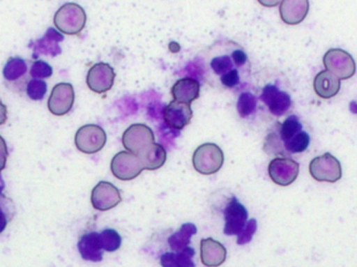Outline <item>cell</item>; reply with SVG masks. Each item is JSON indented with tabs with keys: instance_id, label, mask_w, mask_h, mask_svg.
Segmentation results:
<instances>
[{
	"instance_id": "1",
	"label": "cell",
	"mask_w": 357,
	"mask_h": 267,
	"mask_svg": "<svg viewBox=\"0 0 357 267\" xmlns=\"http://www.w3.org/2000/svg\"><path fill=\"white\" fill-rule=\"evenodd\" d=\"M251 67L245 48L234 41H216L202 54V77L218 91L243 92L250 84Z\"/></svg>"
},
{
	"instance_id": "2",
	"label": "cell",
	"mask_w": 357,
	"mask_h": 267,
	"mask_svg": "<svg viewBox=\"0 0 357 267\" xmlns=\"http://www.w3.org/2000/svg\"><path fill=\"white\" fill-rule=\"evenodd\" d=\"M310 144V134L303 131L299 117L291 115L266 136L264 148L268 155H287L303 153Z\"/></svg>"
},
{
	"instance_id": "3",
	"label": "cell",
	"mask_w": 357,
	"mask_h": 267,
	"mask_svg": "<svg viewBox=\"0 0 357 267\" xmlns=\"http://www.w3.org/2000/svg\"><path fill=\"white\" fill-rule=\"evenodd\" d=\"M86 22L85 10L73 2L61 6L54 18V26L65 35H79L85 29Z\"/></svg>"
},
{
	"instance_id": "4",
	"label": "cell",
	"mask_w": 357,
	"mask_h": 267,
	"mask_svg": "<svg viewBox=\"0 0 357 267\" xmlns=\"http://www.w3.org/2000/svg\"><path fill=\"white\" fill-rule=\"evenodd\" d=\"M195 169L204 176H212L220 171L224 164V153L218 145L205 143L199 145L193 153Z\"/></svg>"
},
{
	"instance_id": "5",
	"label": "cell",
	"mask_w": 357,
	"mask_h": 267,
	"mask_svg": "<svg viewBox=\"0 0 357 267\" xmlns=\"http://www.w3.org/2000/svg\"><path fill=\"white\" fill-rule=\"evenodd\" d=\"M323 64L326 70L337 75L341 81L351 79L356 73V63L354 56L341 48H331L323 56Z\"/></svg>"
},
{
	"instance_id": "6",
	"label": "cell",
	"mask_w": 357,
	"mask_h": 267,
	"mask_svg": "<svg viewBox=\"0 0 357 267\" xmlns=\"http://www.w3.org/2000/svg\"><path fill=\"white\" fill-rule=\"evenodd\" d=\"M310 174L318 182L335 183L341 180L343 170L339 160L326 153L312 160Z\"/></svg>"
},
{
	"instance_id": "7",
	"label": "cell",
	"mask_w": 357,
	"mask_h": 267,
	"mask_svg": "<svg viewBox=\"0 0 357 267\" xmlns=\"http://www.w3.org/2000/svg\"><path fill=\"white\" fill-rule=\"evenodd\" d=\"M75 142L79 151L92 155L104 148L107 142V134L100 125H83L75 134Z\"/></svg>"
},
{
	"instance_id": "8",
	"label": "cell",
	"mask_w": 357,
	"mask_h": 267,
	"mask_svg": "<svg viewBox=\"0 0 357 267\" xmlns=\"http://www.w3.org/2000/svg\"><path fill=\"white\" fill-rule=\"evenodd\" d=\"M144 170L140 158L130 151L116 153L111 162V171L121 181H132L137 178Z\"/></svg>"
},
{
	"instance_id": "9",
	"label": "cell",
	"mask_w": 357,
	"mask_h": 267,
	"mask_svg": "<svg viewBox=\"0 0 357 267\" xmlns=\"http://www.w3.org/2000/svg\"><path fill=\"white\" fill-rule=\"evenodd\" d=\"M268 176L279 186H289L297 180L300 166L298 162L289 157H277L268 164Z\"/></svg>"
},
{
	"instance_id": "10",
	"label": "cell",
	"mask_w": 357,
	"mask_h": 267,
	"mask_svg": "<svg viewBox=\"0 0 357 267\" xmlns=\"http://www.w3.org/2000/svg\"><path fill=\"white\" fill-rule=\"evenodd\" d=\"M154 142V132L144 123L130 125L123 135V147L135 155H139L149 145Z\"/></svg>"
},
{
	"instance_id": "11",
	"label": "cell",
	"mask_w": 357,
	"mask_h": 267,
	"mask_svg": "<svg viewBox=\"0 0 357 267\" xmlns=\"http://www.w3.org/2000/svg\"><path fill=\"white\" fill-rule=\"evenodd\" d=\"M259 100L268 107L274 116L281 117L291 108V98L287 92L279 89L275 84H266L261 90Z\"/></svg>"
},
{
	"instance_id": "12",
	"label": "cell",
	"mask_w": 357,
	"mask_h": 267,
	"mask_svg": "<svg viewBox=\"0 0 357 267\" xmlns=\"http://www.w3.org/2000/svg\"><path fill=\"white\" fill-rule=\"evenodd\" d=\"M75 98V89L71 84H58L54 86L48 98V110L54 116H64L73 109Z\"/></svg>"
},
{
	"instance_id": "13",
	"label": "cell",
	"mask_w": 357,
	"mask_h": 267,
	"mask_svg": "<svg viewBox=\"0 0 357 267\" xmlns=\"http://www.w3.org/2000/svg\"><path fill=\"white\" fill-rule=\"evenodd\" d=\"M225 228L224 233L227 236H234L238 235L245 224L248 222L247 209L243 204L239 203L236 197H233L232 199L227 204L224 209Z\"/></svg>"
},
{
	"instance_id": "14",
	"label": "cell",
	"mask_w": 357,
	"mask_h": 267,
	"mask_svg": "<svg viewBox=\"0 0 357 267\" xmlns=\"http://www.w3.org/2000/svg\"><path fill=\"white\" fill-rule=\"evenodd\" d=\"M123 201L121 191L111 183L102 181L98 183L91 193V204L98 211H108L117 207Z\"/></svg>"
},
{
	"instance_id": "15",
	"label": "cell",
	"mask_w": 357,
	"mask_h": 267,
	"mask_svg": "<svg viewBox=\"0 0 357 267\" xmlns=\"http://www.w3.org/2000/svg\"><path fill=\"white\" fill-rule=\"evenodd\" d=\"M115 71L107 63H98L88 71L87 86L92 92L106 93L114 85Z\"/></svg>"
},
{
	"instance_id": "16",
	"label": "cell",
	"mask_w": 357,
	"mask_h": 267,
	"mask_svg": "<svg viewBox=\"0 0 357 267\" xmlns=\"http://www.w3.org/2000/svg\"><path fill=\"white\" fill-rule=\"evenodd\" d=\"M192 116L190 105L177 100L169 102L163 111V119L167 127L178 131L188 125Z\"/></svg>"
},
{
	"instance_id": "17",
	"label": "cell",
	"mask_w": 357,
	"mask_h": 267,
	"mask_svg": "<svg viewBox=\"0 0 357 267\" xmlns=\"http://www.w3.org/2000/svg\"><path fill=\"white\" fill-rule=\"evenodd\" d=\"M279 12L285 24H300L310 12V0H282Z\"/></svg>"
},
{
	"instance_id": "18",
	"label": "cell",
	"mask_w": 357,
	"mask_h": 267,
	"mask_svg": "<svg viewBox=\"0 0 357 267\" xmlns=\"http://www.w3.org/2000/svg\"><path fill=\"white\" fill-rule=\"evenodd\" d=\"M64 40L63 35L54 29H48L43 38L29 44L33 48V59L44 54V56H56L61 54L60 42Z\"/></svg>"
},
{
	"instance_id": "19",
	"label": "cell",
	"mask_w": 357,
	"mask_h": 267,
	"mask_svg": "<svg viewBox=\"0 0 357 267\" xmlns=\"http://www.w3.org/2000/svg\"><path fill=\"white\" fill-rule=\"evenodd\" d=\"M314 89L319 98L322 100H331L339 94L341 90V79L325 69L314 77Z\"/></svg>"
},
{
	"instance_id": "20",
	"label": "cell",
	"mask_w": 357,
	"mask_h": 267,
	"mask_svg": "<svg viewBox=\"0 0 357 267\" xmlns=\"http://www.w3.org/2000/svg\"><path fill=\"white\" fill-rule=\"evenodd\" d=\"M227 258V250L222 243L212 238L201 241V261L207 267L222 266Z\"/></svg>"
},
{
	"instance_id": "21",
	"label": "cell",
	"mask_w": 357,
	"mask_h": 267,
	"mask_svg": "<svg viewBox=\"0 0 357 267\" xmlns=\"http://www.w3.org/2000/svg\"><path fill=\"white\" fill-rule=\"evenodd\" d=\"M77 249L86 261L100 262L102 260V243L100 233L88 232L79 238Z\"/></svg>"
},
{
	"instance_id": "22",
	"label": "cell",
	"mask_w": 357,
	"mask_h": 267,
	"mask_svg": "<svg viewBox=\"0 0 357 267\" xmlns=\"http://www.w3.org/2000/svg\"><path fill=\"white\" fill-rule=\"evenodd\" d=\"M199 89L201 86L197 79L192 77H184V79H178L174 84L172 87V96L174 100L191 105V102L199 98Z\"/></svg>"
},
{
	"instance_id": "23",
	"label": "cell",
	"mask_w": 357,
	"mask_h": 267,
	"mask_svg": "<svg viewBox=\"0 0 357 267\" xmlns=\"http://www.w3.org/2000/svg\"><path fill=\"white\" fill-rule=\"evenodd\" d=\"M140 158L144 169L156 170L162 167L167 162V151L165 147L158 143H152L149 145L142 153L137 155Z\"/></svg>"
},
{
	"instance_id": "24",
	"label": "cell",
	"mask_w": 357,
	"mask_h": 267,
	"mask_svg": "<svg viewBox=\"0 0 357 267\" xmlns=\"http://www.w3.org/2000/svg\"><path fill=\"white\" fill-rule=\"evenodd\" d=\"M195 255V250L187 247L182 251L163 254L160 258V264L162 267H195L192 260Z\"/></svg>"
},
{
	"instance_id": "25",
	"label": "cell",
	"mask_w": 357,
	"mask_h": 267,
	"mask_svg": "<svg viewBox=\"0 0 357 267\" xmlns=\"http://www.w3.org/2000/svg\"><path fill=\"white\" fill-rule=\"evenodd\" d=\"M197 229L195 224H191V222L183 224L182 227L178 229L177 232L174 233V234L169 237V241H167L172 251H182L185 247H188L189 243H190L191 237L197 234Z\"/></svg>"
},
{
	"instance_id": "26",
	"label": "cell",
	"mask_w": 357,
	"mask_h": 267,
	"mask_svg": "<svg viewBox=\"0 0 357 267\" xmlns=\"http://www.w3.org/2000/svg\"><path fill=\"white\" fill-rule=\"evenodd\" d=\"M258 107V98L251 92H241L237 100V112L241 119H249L255 114Z\"/></svg>"
},
{
	"instance_id": "27",
	"label": "cell",
	"mask_w": 357,
	"mask_h": 267,
	"mask_svg": "<svg viewBox=\"0 0 357 267\" xmlns=\"http://www.w3.org/2000/svg\"><path fill=\"white\" fill-rule=\"evenodd\" d=\"M27 67L24 60L20 58H10L3 69L4 79L8 82L17 81L26 73Z\"/></svg>"
},
{
	"instance_id": "28",
	"label": "cell",
	"mask_w": 357,
	"mask_h": 267,
	"mask_svg": "<svg viewBox=\"0 0 357 267\" xmlns=\"http://www.w3.org/2000/svg\"><path fill=\"white\" fill-rule=\"evenodd\" d=\"M100 239L102 250L109 253L116 252L117 250L121 249V241H123L119 233L113 229H106L100 233Z\"/></svg>"
},
{
	"instance_id": "29",
	"label": "cell",
	"mask_w": 357,
	"mask_h": 267,
	"mask_svg": "<svg viewBox=\"0 0 357 267\" xmlns=\"http://www.w3.org/2000/svg\"><path fill=\"white\" fill-rule=\"evenodd\" d=\"M13 216H14V205L10 199L2 195L0 197V234L6 230Z\"/></svg>"
},
{
	"instance_id": "30",
	"label": "cell",
	"mask_w": 357,
	"mask_h": 267,
	"mask_svg": "<svg viewBox=\"0 0 357 267\" xmlns=\"http://www.w3.org/2000/svg\"><path fill=\"white\" fill-rule=\"evenodd\" d=\"M47 91V85L43 79H31L27 83L26 93L33 100H43Z\"/></svg>"
},
{
	"instance_id": "31",
	"label": "cell",
	"mask_w": 357,
	"mask_h": 267,
	"mask_svg": "<svg viewBox=\"0 0 357 267\" xmlns=\"http://www.w3.org/2000/svg\"><path fill=\"white\" fill-rule=\"evenodd\" d=\"M256 231H257V220H254V218L248 220L245 228L237 235V245H245L251 243Z\"/></svg>"
},
{
	"instance_id": "32",
	"label": "cell",
	"mask_w": 357,
	"mask_h": 267,
	"mask_svg": "<svg viewBox=\"0 0 357 267\" xmlns=\"http://www.w3.org/2000/svg\"><path fill=\"white\" fill-rule=\"evenodd\" d=\"M31 75L36 79H47L52 75V66L44 61H36L31 66Z\"/></svg>"
},
{
	"instance_id": "33",
	"label": "cell",
	"mask_w": 357,
	"mask_h": 267,
	"mask_svg": "<svg viewBox=\"0 0 357 267\" xmlns=\"http://www.w3.org/2000/svg\"><path fill=\"white\" fill-rule=\"evenodd\" d=\"M8 157V146H6V141H4V139L0 136V172L6 168Z\"/></svg>"
},
{
	"instance_id": "34",
	"label": "cell",
	"mask_w": 357,
	"mask_h": 267,
	"mask_svg": "<svg viewBox=\"0 0 357 267\" xmlns=\"http://www.w3.org/2000/svg\"><path fill=\"white\" fill-rule=\"evenodd\" d=\"M6 119H8V109H6V105L2 104L0 100V125H4L6 123Z\"/></svg>"
},
{
	"instance_id": "35",
	"label": "cell",
	"mask_w": 357,
	"mask_h": 267,
	"mask_svg": "<svg viewBox=\"0 0 357 267\" xmlns=\"http://www.w3.org/2000/svg\"><path fill=\"white\" fill-rule=\"evenodd\" d=\"M262 6L266 8H275L282 2V0H257Z\"/></svg>"
},
{
	"instance_id": "36",
	"label": "cell",
	"mask_w": 357,
	"mask_h": 267,
	"mask_svg": "<svg viewBox=\"0 0 357 267\" xmlns=\"http://www.w3.org/2000/svg\"><path fill=\"white\" fill-rule=\"evenodd\" d=\"M350 111H351L354 114L357 115V102H352L349 106Z\"/></svg>"
},
{
	"instance_id": "37",
	"label": "cell",
	"mask_w": 357,
	"mask_h": 267,
	"mask_svg": "<svg viewBox=\"0 0 357 267\" xmlns=\"http://www.w3.org/2000/svg\"><path fill=\"white\" fill-rule=\"evenodd\" d=\"M6 188V184H4L3 178H2L1 174H0V197H2V191Z\"/></svg>"
}]
</instances>
